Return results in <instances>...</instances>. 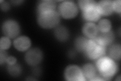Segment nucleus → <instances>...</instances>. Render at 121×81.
<instances>
[{"instance_id": "f257e3e1", "label": "nucleus", "mask_w": 121, "mask_h": 81, "mask_svg": "<svg viewBox=\"0 0 121 81\" xmlns=\"http://www.w3.org/2000/svg\"><path fill=\"white\" fill-rule=\"evenodd\" d=\"M95 67L104 81L110 80L118 71V65L115 60L104 56L97 60Z\"/></svg>"}, {"instance_id": "f03ea898", "label": "nucleus", "mask_w": 121, "mask_h": 81, "mask_svg": "<svg viewBox=\"0 0 121 81\" xmlns=\"http://www.w3.org/2000/svg\"><path fill=\"white\" fill-rule=\"evenodd\" d=\"M78 5L82 11L83 17L88 22H96L99 20L101 14L97 8V3L92 0L78 1Z\"/></svg>"}, {"instance_id": "7ed1b4c3", "label": "nucleus", "mask_w": 121, "mask_h": 81, "mask_svg": "<svg viewBox=\"0 0 121 81\" xmlns=\"http://www.w3.org/2000/svg\"><path fill=\"white\" fill-rule=\"evenodd\" d=\"M107 47L102 44L96 38L89 39L84 53L91 60H97L105 55Z\"/></svg>"}, {"instance_id": "20e7f679", "label": "nucleus", "mask_w": 121, "mask_h": 81, "mask_svg": "<svg viewBox=\"0 0 121 81\" xmlns=\"http://www.w3.org/2000/svg\"><path fill=\"white\" fill-rule=\"evenodd\" d=\"M60 21V15L56 10L38 14V24L43 29L56 28L58 25Z\"/></svg>"}, {"instance_id": "39448f33", "label": "nucleus", "mask_w": 121, "mask_h": 81, "mask_svg": "<svg viewBox=\"0 0 121 81\" xmlns=\"http://www.w3.org/2000/svg\"><path fill=\"white\" fill-rule=\"evenodd\" d=\"M58 10L60 16L67 19L75 17L78 13V8L77 5L72 1L62 2L59 5Z\"/></svg>"}, {"instance_id": "423d86ee", "label": "nucleus", "mask_w": 121, "mask_h": 81, "mask_svg": "<svg viewBox=\"0 0 121 81\" xmlns=\"http://www.w3.org/2000/svg\"><path fill=\"white\" fill-rule=\"evenodd\" d=\"M2 31L5 37L9 38H16L20 33V26L16 21L8 19L4 22L2 25Z\"/></svg>"}, {"instance_id": "0eeeda50", "label": "nucleus", "mask_w": 121, "mask_h": 81, "mask_svg": "<svg viewBox=\"0 0 121 81\" xmlns=\"http://www.w3.org/2000/svg\"><path fill=\"white\" fill-rule=\"evenodd\" d=\"M65 78L68 81H85L86 79L81 68L77 65H69L65 69Z\"/></svg>"}, {"instance_id": "6e6552de", "label": "nucleus", "mask_w": 121, "mask_h": 81, "mask_svg": "<svg viewBox=\"0 0 121 81\" xmlns=\"http://www.w3.org/2000/svg\"><path fill=\"white\" fill-rule=\"evenodd\" d=\"M43 54L39 48H33L26 53L25 59L27 63L30 66L35 67L39 64L43 60Z\"/></svg>"}, {"instance_id": "1a4fd4ad", "label": "nucleus", "mask_w": 121, "mask_h": 81, "mask_svg": "<svg viewBox=\"0 0 121 81\" xmlns=\"http://www.w3.org/2000/svg\"><path fill=\"white\" fill-rule=\"evenodd\" d=\"M31 42L30 38L26 36H20L16 38L13 42L14 47L19 51H27L31 46Z\"/></svg>"}, {"instance_id": "9d476101", "label": "nucleus", "mask_w": 121, "mask_h": 81, "mask_svg": "<svg viewBox=\"0 0 121 81\" xmlns=\"http://www.w3.org/2000/svg\"><path fill=\"white\" fill-rule=\"evenodd\" d=\"M97 8L101 15L108 16L113 12L112 1H100L97 3Z\"/></svg>"}, {"instance_id": "9b49d317", "label": "nucleus", "mask_w": 121, "mask_h": 81, "mask_svg": "<svg viewBox=\"0 0 121 81\" xmlns=\"http://www.w3.org/2000/svg\"><path fill=\"white\" fill-rule=\"evenodd\" d=\"M82 32L84 35L89 39H92L96 38L98 33L97 25L93 22H87L85 24L82 28Z\"/></svg>"}, {"instance_id": "f8f14e48", "label": "nucleus", "mask_w": 121, "mask_h": 81, "mask_svg": "<svg viewBox=\"0 0 121 81\" xmlns=\"http://www.w3.org/2000/svg\"><path fill=\"white\" fill-rule=\"evenodd\" d=\"M56 3L54 1H41L37 6V14L56 10Z\"/></svg>"}, {"instance_id": "ddd939ff", "label": "nucleus", "mask_w": 121, "mask_h": 81, "mask_svg": "<svg viewBox=\"0 0 121 81\" xmlns=\"http://www.w3.org/2000/svg\"><path fill=\"white\" fill-rule=\"evenodd\" d=\"M96 38L102 44L107 47L112 44L115 40V35L112 30H110L105 33H99Z\"/></svg>"}, {"instance_id": "4468645a", "label": "nucleus", "mask_w": 121, "mask_h": 81, "mask_svg": "<svg viewBox=\"0 0 121 81\" xmlns=\"http://www.w3.org/2000/svg\"><path fill=\"white\" fill-rule=\"evenodd\" d=\"M85 78L92 81L97 75V69L95 66L91 63H87L81 68Z\"/></svg>"}, {"instance_id": "2eb2a0df", "label": "nucleus", "mask_w": 121, "mask_h": 81, "mask_svg": "<svg viewBox=\"0 0 121 81\" xmlns=\"http://www.w3.org/2000/svg\"><path fill=\"white\" fill-rule=\"evenodd\" d=\"M54 34L56 39L60 42L67 41L69 37V30L64 26L58 25L56 27Z\"/></svg>"}, {"instance_id": "dca6fc26", "label": "nucleus", "mask_w": 121, "mask_h": 81, "mask_svg": "<svg viewBox=\"0 0 121 81\" xmlns=\"http://www.w3.org/2000/svg\"><path fill=\"white\" fill-rule=\"evenodd\" d=\"M109 54L112 59L115 60H120L121 56V46L120 44L112 45L109 49Z\"/></svg>"}, {"instance_id": "f3484780", "label": "nucleus", "mask_w": 121, "mask_h": 81, "mask_svg": "<svg viewBox=\"0 0 121 81\" xmlns=\"http://www.w3.org/2000/svg\"><path fill=\"white\" fill-rule=\"evenodd\" d=\"M88 40L83 37H78L75 41V46L77 51L84 52L88 44Z\"/></svg>"}, {"instance_id": "a211bd4d", "label": "nucleus", "mask_w": 121, "mask_h": 81, "mask_svg": "<svg viewBox=\"0 0 121 81\" xmlns=\"http://www.w3.org/2000/svg\"><path fill=\"white\" fill-rule=\"evenodd\" d=\"M97 28L99 33H105L111 30L112 24L110 20L107 19H104L100 20Z\"/></svg>"}, {"instance_id": "6ab92c4d", "label": "nucleus", "mask_w": 121, "mask_h": 81, "mask_svg": "<svg viewBox=\"0 0 121 81\" xmlns=\"http://www.w3.org/2000/svg\"><path fill=\"white\" fill-rule=\"evenodd\" d=\"M8 71L11 76L16 77L21 74L22 68L19 64L16 63L12 65H8Z\"/></svg>"}, {"instance_id": "aec40b11", "label": "nucleus", "mask_w": 121, "mask_h": 81, "mask_svg": "<svg viewBox=\"0 0 121 81\" xmlns=\"http://www.w3.org/2000/svg\"><path fill=\"white\" fill-rule=\"evenodd\" d=\"M11 42L9 38L3 37L0 40V49L3 50L8 49L11 46Z\"/></svg>"}, {"instance_id": "412c9836", "label": "nucleus", "mask_w": 121, "mask_h": 81, "mask_svg": "<svg viewBox=\"0 0 121 81\" xmlns=\"http://www.w3.org/2000/svg\"><path fill=\"white\" fill-rule=\"evenodd\" d=\"M121 1L120 0H116L112 1V7L113 11L119 14H121Z\"/></svg>"}, {"instance_id": "4be33fe9", "label": "nucleus", "mask_w": 121, "mask_h": 81, "mask_svg": "<svg viewBox=\"0 0 121 81\" xmlns=\"http://www.w3.org/2000/svg\"><path fill=\"white\" fill-rule=\"evenodd\" d=\"M6 50H3L0 49V64L2 65L4 63L6 62L8 58Z\"/></svg>"}, {"instance_id": "5701e85b", "label": "nucleus", "mask_w": 121, "mask_h": 81, "mask_svg": "<svg viewBox=\"0 0 121 81\" xmlns=\"http://www.w3.org/2000/svg\"><path fill=\"white\" fill-rule=\"evenodd\" d=\"M0 2H1V8L3 11H7L9 10L10 6L8 3L2 1H0Z\"/></svg>"}, {"instance_id": "b1692460", "label": "nucleus", "mask_w": 121, "mask_h": 81, "mask_svg": "<svg viewBox=\"0 0 121 81\" xmlns=\"http://www.w3.org/2000/svg\"><path fill=\"white\" fill-rule=\"evenodd\" d=\"M6 62L8 64V65L14 64L17 62V59L16 58L13 56H8Z\"/></svg>"}]
</instances>
